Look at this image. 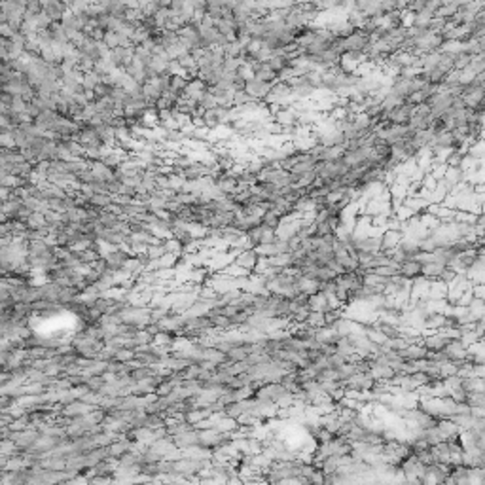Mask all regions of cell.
<instances>
[{
    "instance_id": "6da1fadb",
    "label": "cell",
    "mask_w": 485,
    "mask_h": 485,
    "mask_svg": "<svg viewBox=\"0 0 485 485\" xmlns=\"http://www.w3.org/2000/svg\"><path fill=\"white\" fill-rule=\"evenodd\" d=\"M247 93L252 97V99H266L269 95V89H271V84H268V82L264 80H258V78H249V80H245V87H243Z\"/></svg>"
},
{
    "instance_id": "7a4b0ae2",
    "label": "cell",
    "mask_w": 485,
    "mask_h": 485,
    "mask_svg": "<svg viewBox=\"0 0 485 485\" xmlns=\"http://www.w3.org/2000/svg\"><path fill=\"white\" fill-rule=\"evenodd\" d=\"M423 271V261L419 258H411V260H404L398 264V273L406 279H415Z\"/></svg>"
},
{
    "instance_id": "3957f363",
    "label": "cell",
    "mask_w": 485,
    "mask_h": 485,
    "mask_svg": "<svg viewBox=\"0 0 485 485\" xmlns=\"http://www.w3.org/2000/svg\"><path fill=\"white\" fill-rule=\"evenodd\" d=\"M252 67H254V78L268 82V84H275L277 82V76L279 74L269 67V63H252Z\"/></svg>"
},
{
    "instance_id": "277c9868",
    "label": "cell",
    "mask_w": 485,
    "mask_h": 485,
    "mask_svg": "<svg viewBox=\"0 0 485 485\" xmlns=\"http://www.w3.org/2000/svg\"><path fill=\"white\" fill-rule=\"evenodd\" d=\"M237 264H239V266H243V268H247V269L256 268V266H258V254L254 252V249L247 250V252H243V254H241V258L237 260Z\"/></svg>"
},
{
    "instance_id": "5b68a950",
    "label": "cell",
    "mask_w": 485,
    "mask_h": 485,
    "mask_svg": "<svg viewBox=\"0 0 485 485\" xmlns=\"http://www.w3.org/2000/svg\"><path fill=\"white\" fill-rule=\"evenodd\" d=\"M451 341V337H443V336H434V337H430V339H427L425 341V347L429 349V351H442L448 343Z\"/></svg>"
},
{
    "instance_id": "8992f818",
    "label": "cell",
    "mask_w": 485,
    "mask_h": 485,
    "mask_svg": "<svg viewBox=\"0 0 485 485\" xmlns=\"http://www.w3.org/2000/svg\"><path fill=\"white\" fill-rule=\"evenodd\" d=\"M462 176H464V169H460L459 165H455V167H449L448 173H446V180L443 182H449V184H457V182L462 180Z\"/></svg>"
}]
</instances>
